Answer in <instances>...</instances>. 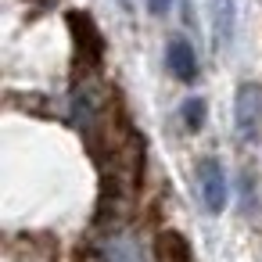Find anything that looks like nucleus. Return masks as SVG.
<instances>
[{"mask_svg": "<svg viewBox=\"0 0 262 262\" xmlns=\"http://www.w3.org/2000/svg\"><path fill=\"white\" fill-rule=\"evenodd\" d=\"M241 183H244V208L251 212V208H255V194H251V176L244 172V176H241Z\"/></svg>", "mask_w": 262, "mask_h": 262, "instance_id": "obj_7", "label": "nucleus"}, {"mask_svg": "<svg viewBox=\"0 0 262 262\" xmlns=\"http://www.w3.org/2000/svg\"><path fill=\"white\" fill-rule=\"evenodd\" d=\"M147 8H151L155 15H165V11L172 8V0H147Z\"/></svg>", "mask_w": 262, "mask_h": 262, "instance_id": "obj_8", "label": "nucleus"}, {"mask_svg": "<svg viewBox=\"0 0 262 262\" xmlns=\"http://www.w3.org/2000/svg\"><path fill=\"white\" fill-rule=\"evenodd\" d=\"M212 22H215V43L226 47L233 40V22H237V0H215L212 4Z\"/></svg>", "mask_w": 262, "mask_h": 262, "instance_id": "obj_5", "label": "nucleus"}, {"mask_svg": "<svg viewBox=\"0 0 262 262\" xmlns=\"http://www.w3.org/2000/svg\"><path fill=\"white\" fill-rule=\"evenodd\" d=\"M97 258L101 262H147L140 241L126 230H112L101 244H97Z\"/></svg>", "mask_w": 262, "mask_h": 262, "instance_id": "obj_3", "label": "nucleus"}, {"mask_svg": "<svg viewBox=\"0 0 262 262\" xmlns=\"http://www.w3.org/2000/svg\"><path fill=\"white\" fill-rule=\"evenodd\" d=\"M183 122H187V129H201L205 126V101L201 97H190V101H183Z\"/></svg>", "mask_w": 262, "mask_h": 262, "instance_id": "obj_6", "label": "nucleus"}, {"mask_svg": "<svg viewBox=\"0 0 262 262\" xmlns=\"http://www.w3.org/2000/svg\"><path fill=\"white\" fill-rule=\"evenodd\" d=\"M165 61H169V72L176 79H194L198 76V58H194V47L187 36H172L169 47H165Z\"/></svg>", "mask_w": 262, "mask_h": 262, "instance_id": "obj_4", "label": "nucleus"}, {"mask_svg": "<svg viewBox=\"0 0 262 262\" xmlns=\"http://www.w3.org/2000/svg\"><path fill=\"white\" fill-rule=\"evenodd\" d=\"M233 126L244 144H258L262 137V86L258 83H241L233 97Z\"/></svg>", "mask_w": 262, "mask_h": 262, "instance_id": "obj_1", "label": "nucleus"}, {"mask_svg": "<svg viewBox=\"0 0 262 262\" xmlns=\"http://www.w3.org/2000/svg\"><path fill=\"white\" fill-rule=\"evenodd\" d=\"M198 190H201V201L212 215L226 208V176H223V165L215 158L198 162Z\"/></svg>", "mask_w": 262, "mask_h": 262, "instance_id": "obj_2", "label": "nucleus"}]
</instances>
